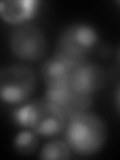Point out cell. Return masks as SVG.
Listing matches in <instances>:
<instances>
[{
	"label": "cell",
	"instance_id": "cell-1",
	"mask_svg": "<svg viewBox=\"0 0 120 160\" xmlns=\"http://www.w3.org/2000/svg\"><path fill=\"white\" fill-rule=\"evenodd\" d=\"M64 135L72 152L89 157L104 147L108 138V127L102 117L86 111L67 120Z\"/></svg>",
	"mask_w": 120,
	"mask_h": 160
},
{
	"label": "cell",
	"instance_id": "cell-2",
	"mask_svg": "<svg viewBox=\"0 0 120 160\" xmlns=\"http://www.w3.org/2000/svg\"><path fill=\"white\" fill-rule=\"evenodd\" d=\"M12 116L18 126L32 130L41 137L57 136L64 132L67 124L63 112L46 97L20 105Z\"/></svg>",
	"mask_w": 120,
	"mask_h": 160
},
{
	"label": "cell",
	"instance_id": "cell-3",
	"mask_svg": "<svg viewBox=\"0 0 120 160\" xmlns=\"http://www.w3.org/2000/svg\"><path fill=\"white\" fill-rule=\"evenodd\" d=\"M99 34L92 25L82 22L72 23L59 34L55 55L72 69L86 62L88 54L96 47Z\"/></svg>",
	"mask_w": 120,
	"mask_h": 160
},
{
	"label": "cell",
	"instance_id": "cell-4",
	"mask_svg": "<svg viewBox=\"0 0 120 160\" xmlns=\"http://www.w3.org/2000/svg\"><path fill=\"white\" fill-rule=\"evenodd\" d=\"M36 87V74L27 66L10 65L0 71V97L5 103L11 105L25 103Z\"/></svg>",
	"mask_w": 120,
	"mask_h": 160
},
{
	"label": "cell",
	"instance_id": "cell-5",
	"mask_svg": "<svg viewBox=\"0 0 120 160\" xmlns=\"http://www.w3.org/2000/svg\"><path fill=\"white\" fill-rule=\"evenodd\" d=\"M9 46L16 58L25 62H35L45 56L48 42L41 29L34 25L24 24L13 30Z\"/></svg>",
	"mask_w": 120,
	"mask_h": 160
},
{
	"label": "cell",
	"instance_id": "cell-6",
	"mask_svg": "<svg viewBox=\"0 0 120 160\" xmlns=\"http://www.w3.org/2000/svg\"><path fill=\"white\" fill-rule=\"evenodd\" d=\"M44 97L56 105L67 120L77 114L89 111L93 102L92 95L76 92L69 83L59 87L47 88Z\"/></svg>",
	"mask_w": 120,
	"mask_h": 160
},
{
	"label": "cell",
	"instance_id": "cell-7",
	"mask_svg": "<svg viewBox=\"0 0 120 160\" xmlns=\"http://www.w3.org/2000/svg\"><path fill=\"white\" fill-rule=\"evenodd\" d=\"M105 81V71L98 65L85 62L72 70L69 84L78 93L92 95L101 89Z\"/></svg>",
	"mask_w": 120,
	"mask_h": 160
},
{
	"label": "cell",
	"instance_id": "cell-8",
	"mask_svg": "<svg viewBox=\"0 0 120 160\" xmlns=\"http://www.w3.org/2000/svg\"><path fill=\"white\" fill-rule=\"evenodd\" d=\"M36 0H8L0 3V17L4 22L19 25L31 20L38 11Z\"/></svg>",
	"mask_w": 120,
	"mask_h": 160
},
{
	"label": "cell",
	"instance_id": "cell-9",
	"mask_svg": "<svg viewBox=\"0 0 120 160\" xmlns=\"http://www.w3.org/2000/svg\"><path fill=\"white\" fill-rule=\"evenodd\" d=\"M72 70L66 62L54 54L42 63L40 75L47 88L59 87L69 83Z\"/></svg>",
	"mask_w": 120,
	"mask_h": 160
},
{
	"label": "cell",
	"instance_id": "cell-10",
	"mask_svg": "<svg viewBox=\"0 0 120 160\" xmlns=\"http://www.w3.org/2000/svg\"><path fill=\"white\" fill-rule=\"evenodd\" d=\"M39 136L34 131L24 128L13 139V148L20 155H31L38 148Z\"/></svg>",
	"mask_w": 120,
	"mask_h": 160
},
{
	"label": "cell",
	"instance_id": "cell-11",
	"mask_svg": "<svg viewBox=\"0 0 120 160\" xmlns=\"http://www.w3.org/2000/svg\"><path fill=\"white\" fill-rule=\"evenodd\" d=\"M71 152L65 140H52L43 145L38 157L43 160H68L72 157Z\"/></svg>",
	"mask_w": 120,
	"mask_h": 160
},
{
	"label": "cell",
	"instance_id": "cell-12",
	"mask_svg": "<svg viewBox=\"0 0 120 160\" xmlns=\"http://www.w3.org/2000/svg\"><path fill=\"white\" fill-rule=\"evenodd\" d=\"M114 102H115V106H116L117 112L120 115V82L117 85L116 89H115V93H114Z\"/></svg>",
	"mask_w": 120,
	"mask_h": 160
},
{
	"label": "cell",
	"instance_id": "cell-13",
	"mask_svg": "<svg viewBox=\"0 0 120 160\" xmlns=\"http://www.w3.org/2000/svg\"><path fill=\"white\" fill-rule=\"evenodd\" d=\"M116 61H117L118 66L120 67V46L118 47L117 52H116Z\"/></svg>",
	"mask_w": 120,
	"mask_h": 160
},
{
	"label": "cell",
	"instance_id": "cell-14",
	"mask_svg": "<svg viewBox=\"0 0 120 160\" xmlns=\"http://www.w3.org/2000/svg\"><path fill=\"white\" fill-rule=\"evenodd\" d=\"M116 3H117L118 5H120V1H116Z\"/></svg>",
	"mask_w": 120,
	"mask_h": 160
}]
</instances>
